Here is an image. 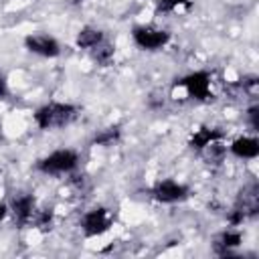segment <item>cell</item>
<instances>
[{
	"label": "cell",
	"mask_w": 259,
	"mask_h": 259,
	"mask_svg": "<svg viewBox=\"0 0 259 259\" xmlns=\"http://www.w3.org/2000/svg\"><path fill=\"white\" fill-rule=\"evenodd\" d=\"M109 225H111V214H109L107 208H95V210H89L83 217V231L89 237L101 235L103 231L109 229Z\"/></svg>",
	"instance_id": "obj_5"
},
{
	"label": "cell",
	"mask_w": 259,
	"mask_h": 259,
	"mask_svg": "<svg viewBox=\"0 0 259 259\" xmlns=\"http://www.w3.org/2000/svg\"><path fill=\"white\" fill-rule=\"evenodd\" d=\"M247 115H249V123H251V127H253V130H259V107L253 105V107L247 111Z\"/></svg>",
	"instance_id": "obj_17"
},
{
	"label": "cell",
	"mask_w": 259,
	"mask_h": 259,
	"mask_svg": "<svg viewBox=\"0 0 259 259\" xmlns=\"http://www.w3.org/2000/svg\"><path fill=\"white\" fill-rule=\"evenodd\" d=\"M219 138H221V134H219V132L208 130V127H202V130H198V132L190 138V148L202 150L206 144H210V142H214V140H219Z\"/></svg>",
	"instance_id": "obj_12"
},
{
	"label": "cell",
	"mask_w": 259,
	"mask_h": 259,
	"mask_svg": "<svg viewBox=\"0 0 259 259\" xmlns=\"http://www.w3.org/2000/svg\"><path fill=\"white\" fill-rule=\"evenodd\" d=\"M202 154H204V158L208 162H219L223 158V154H225V148L219 144V140H214V142H210V144H206L202 148Z\"/></svg>",
	"instance_id": "obj_16"
},
{
	"label": "cell",
	"mask_w": 259,
	"mask_h": 259,
	"mask_svg": "<svg viewBox=\"0 0 259 259\" xmlns=\"http://www.w3.org/2000/svg\"><path fill=\"white\" fill-rule=\"evenodd\" d=\"M26 49L30 53L42 55V57H57L59 55V45L55 38L47 34H32L26 38Z\"/></svg>",
	"instance_id": "obj_7"
},
{
	"label": "cell",
	"mask_w": 259,
	"mask_h": 259,
	"mask_svg": "<svg viewBox=\"0 0 259 259\" xmlns=\"http://www.w3.org/2000/svg\"><path fill=\"white\" fill-rule=\"evenodd\" d=\"M12 212H14V221L18 225H28L34 212V200L32 196H18L12 202Z\"/></svg>",
	"instance_id": "obj_9"
},
{
	"label": "cell",
	"mask_w": 259,
	"mask_h": 259,
	"mask_svg": "<svg viewBox=\"0 0 259 259\" xmlns=\"http://www.w3.org/2000/svg\"><path fill=\"white\" fill-rule=\"evenodd\" d=\"M168 32L162 28H154V26H138L134 28V40L138 47L146 49V51H156L160 47H164L168 42Z\"/></svg>",
	"instance_id": "obj_4"
},
{
	"label": "cell",
	"mask_w": 259,
	"mask_h": 259,
	"mask_svg": "<svg viewBox=\"0 0 259 259\" xmlns=\"http://www.w3.org/2000/svg\"><path fill=\"white\" fill-rule=\"evenodd\" d=\"M103 40V34L97 30V28H91V26H85L79 30L77 34V45L81 49H93L95 45H99Z\"/></svg>",
	"instance_id": "obj_11"
},
{
	"label": "cell",
	"mask_w": 259,
	"mask_h": 259,
	"mask_svg": "<svg viewBox=\"0 0 259 259\" xmlns=\"http://www.w3.org/2000/svg\"><path fill=\"white\" fill-rule=\"evenodd\" d=\"M182 0H158V10L162 12H168V10H174Z\"/></svg>",
	"instance_id": "obj_18"
},
{
	"label": "cell",
	"mask_w": 259,
	"mask_h": 259,
	"mask_svg": "<svg viewBox=\"0 0 259 259\" xmlns=\"http://www.w3.org/2000/svg\"><path fill=\"white\" fill-rule=\"evenodd\" d=\"M186 87L188 95L194 99H208L210 97V77L206 73H192L180 81Z\"/></svg>",
	"instance_id": "obj_6"
},
{
	"label": "cell",
	"mask_w": 259,
	"mask_h": 259,
	"mask_svg": "<svg viewBox=\"0 0 259 259\" xmlns=\"http://www.w3.org/2000/svg\"><path fill=\"white\" fill-rule=\"evenodd\" d=\"M77 162H79V158L73 150H57L51 156H47L45 160H40L38 168L49 174H61V172L73 170L77 166Z\"/></svg>",
	"instance_id": "obj_3"
},
{
	"label": "cell",
	"mask_w": 259,
	"mask_h": 259,
	"mask_svg": "<svg viewBox=\"0 0 259 259\" xmlns=\"http://www.w3.org/2000/svg\"><path fill=\"white\" fill-rule=\"evenodd\" d=\"M259 208V186L253 182V184H247L241 194H239V200L233 208V214H231V223L233 225H239L243 223L247 217H253Z\"/></svg>",
	"instance_id": "obj_2"
},
{
	"label": "cell",
	"mask_w": 259,
	"mask_h": 259,
	"mask_svg": "<svg viewBox=\"0 0 259 259\" xmlns=\"http://www.w3.org/2000/svg\"><path fill=\"white\" fill-rule=\"evenodd\" d=\"M4 214H6V206H4V204H0V219H2Z\"/></svg>",
	"instance_id": "obj_19"
},
{
	"label": "cell",
	"mask_w": 259,
	"mask_h": 259,
	"mask_svg": "<svg viewBox=\"0 0 259 259\" xmlns=\"http://www.w3.org/2000/svg\"><path fill=\"white\" fill-rule=\"evenodd\" d=\"M75 111L77 109L69 103H49V105H45L36 111L34 119H36L38 127L53 130V127H63L69 121H73V117L77 115Z\"/></svg>",
	"instance_id": "obj_1"
},
{
	"label": "cell",
	"mask_w": 259,
	"mask_h": 259,
	"mask_svg": "<svg viewBox=\"0 0 259 259\" xmlns=\"http://www.w3.org/2000/svg\"><path fill=\"white\" fill-rule=\"evenodd\" d=\"M239 243H241V235H239V233H233V231H225L223 235H219V237H217V243H214V247H217V251H219V253L227 255V253H229V249L237 247Z\"/></svg>",
	"instance_id": "obj_13"
},
{
	"label": "cell",
	"mask_w": 259,
	"mask_h": 259,
	"mask_svg": "<svg viewBox=\"0 0 259 259\" xmlns=\"http://www.w3.org/2000/svg\"><path fill=\"white\" fill-rule=\"evenodd\" d=\"M93 59H95L99 65H107V63L113 59V47L101 40L99 45L93 47Z\"/></svg>",
	"instance_id": "obj_14"
},
{
	"label": "cell",
	"mask_w": 259,
	"mask_h": 259,
	"mask_svg": "<svg viewBox=\"0 0 259 259\" xmlns=\"http://www.w3.org/2000/svg\"><path fill=\"white\" fill-rule=\"evenodd\" d=\"M154 196L162 202H176L186 196V186L174 182V180H162L154 188Z\"/></svg>",
	"instance_id": "obj_8"
},
{
	"label": "cell",
	"mask_w": 259,
	"mask_h": 259,
	"mask_svg": "<svg viewBox=\"0 0 259 259\" xmlns=\"http://www.w3.org/2000/svg\"><path fill=\"white\" fill-rule=\"evenodd\" d=\"M4 93V81H2V77H0V95Z\"/></svg>",
	"instance_id": "obj_20"
},
{
	"label": "cell",
	"mask_w": 259,
	"mask_h": 259,
	"mask_svg": "<svg viewBox=\"0 0 259 259\" xmlns=\"http://www.w3.org/2000/svg\"><path fill=\"white\" fill-rule=\"evenodd\" d=\"M231 152L239 158H255L259 154V142L255 138H237L231 146Z\"/></svg>",
	"instance_id": "obj_10"
},
{
	"label": "cell",
	"mask_w": 259,
	"mask_h": 259,
	"mask_svg": "<svg viewBox=\"0 0 259 259\" xmlns=\"http://www.w3.org/2000/svg\"><path fill=\"white\" fill-rule=\"evenodd\" d=\"M117 138H119V127H117V125H111V127H105V130H101L99 134H95L93 142L99 144V146H109V144H113Z\"/></svg>",
	"instance_id": "obj_15"
}]
</instances>
